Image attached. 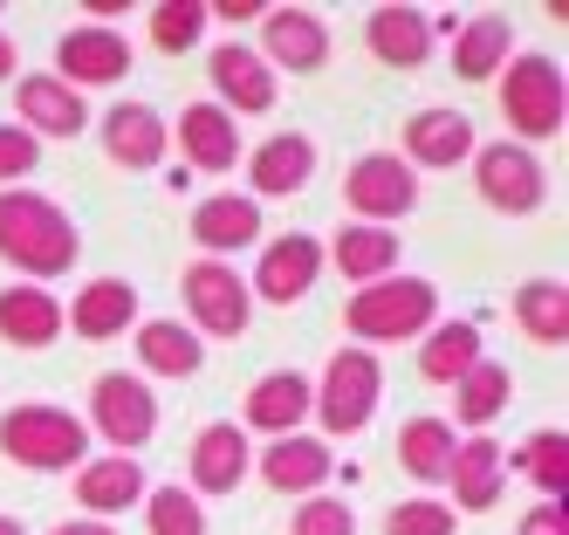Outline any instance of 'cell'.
Listing matches in <instances>:
<instances>
[{"label":"cell","instance_id":"cell-15","mask_svg":"<svg viewBox=\"0 0 569 535\" xmlns=\"http://www.w3.org/2000/svg\"><path fill=\"white\" fill-rule=\"evenodd\" d=\"M330 474H337V453H330V439H316V433H289V439H268L261 446V480L274 494L309 502V494H322Z\"/></svg>","mask_w":569,"mask_h":535},{"label":"cell","instance_id":"cell-22","mask_svg":"<svg viewBox=\"0 0 569 535\" xmlns=\"http://www.w3.org/2000/svg\"><path fill=\"white\" fill-rule=\"evenodd\" d=\"M76 502H83L90 522H110L144 502V467L124 460V453H103V460H83L76 467Z\"/></svg>","mask_w":569,"mask_h":535},{"label":"cell","instance_id":"cell-21","mask_svg":"<svg viewBox=\"0 0 569 535\" xmlns=\"http://www.w3.org/2000/svg\"><path fill=\"white\" fill-rule=\"evenodd\" d=\"M192 240L207 247V261L240 255V247L261 240V206H254L248 192H213V199H199V206H192Z\"/></svg>","mask_w":569,"mask_h":535},{"label":"cell","instance_id":"cell-3","mask_svg":"<svg viewBox=\"0 0 569 535\" xmlns=\"http://www.w3.org/2000/svg\"><path fill=\"white\" fill-rule=\"evenodd\" d=\"M83 419L62 405H14V412H0V453H8L14 467L28 474H76L83 467Z\"/></svg>","mask_w":569,"mask_h":535},{"label":"cell","instance_id":"cell-18","mask_svg":"<svg viewBox=\"0 0 569 535\" xmlns=\"http://www.w3.org/2000/svg\"><path fill=\"white\" fill-rule=\"evenodd\" d=\"M316 179V145L302 138V131H274L268 145H254L248 151V199L261 206V199H289V192H302Z\"/></svg>","mask_w":569,"mask_h":535},{"label":"cell","instance_id":"cell-9","mask_svg":"<svg viewBox=\"0 0 569 535\" xmlns=\"http://www.w3.org/2000/svg\"><path fill=\"white\" fill-rule=\"evenodd\" d=\"M179 296L192 309L186 329H207V337H240L254 316V296H248V275H233L227 261H192L179 275Z\"/></svg>","mask_w":569,"mask_h":535},{"label":"cell","instance_id":"cell-36","mask_svg":"<svg viewBox=\"0 0 569 535\" xmlns=\"http://www.w3.org/2000/svg\"><path fill=\"white\" fill-rule=\"evenodd\" d=\"M144 28H151L158 56H186V49H199V34H207V0H158Z\"/></svg>","mask_w":569,"mask_h":535},{"label":"cell","instance_id":"cell-32","mask_svg":"<svg viewBox=\"0 0 569 535\" xmlns=\"http://www.w3.org/2000/svg\"><path fill=\"white\" fill-rule=\"evenodd\" d=\"M515 323H521V337H528V344L556 350V344L569 337V288H562L556 275L521 281V288H515Z\"/></svg>","mask_w":569,"mask_h":535},{"label":"cell","instance_id":"cell-4","mask_svg":"<svg viewBox=\"0 0 569 535\" xmlns=\"http://www.w3.org/2000/svg\"><path fill=\"white\" fill-rule=\"evenodd\" d=\"M378 405H385V364H378V350H357V344H343L330 364H322V385H316V419H322V433L330 439H350V433H363L378 419Z\"/></svg>","mask_w":569,"mask_h":535},{"label":"cell","instance_id":"cell-14","mask_svg":"<svg viewBox=\"0 0 569 535\" xmlns=\"http://www.w3.org/2000/svg\"><path fill=\"white\" fill-rule=\"evenodd\" d=\"M14 117H28L21 131L42 145V138H83V123H90V103L83 90H69V82H56L49 69L42 76H21L14 82Z\"/></svg>","mask_w":569,"mask_h":535},{"label":"cell","instance_id":"cell-34","mask_svg":"<svg viewBox=\"0 0 569 535\" xmlns=\"http://www.w3.org/2000/svg\"><path fill=\"white\" fill-rule=\"evenodd\" d=\"M501 412H508V364H473L467 370V378L453 385V419H446V426H467V433H480V426H495L501 419Z\"/></svg>","mask_w":569,"mask_h":535},{"label":"cell","instance_id":"cell-20","mask_svg":"<svg viewBox=\"0 0 569 535\" xmlns=\"http://www.w3.org/2000/svg\"><path fill=\"white\" fill-rule=\"evenodd\" d=\"M309 405H316V385L302 378V370H268V378H254V392H248V426L240 433L289 439V433H302Z\"/></svg>","mask_w":569,"mask_h":535},{"label":"cell","instance_id":"cell-25","mask_svg":"<svg viewBox=\"0 0 569 535\" xmlns=\"http://www.w3.org/2000/svg\"><path fill=\"white\" fill-rule=\"evenodd\" d=\"M501 474H508V453L495 446V439H460L453 446V467H446V487H453V502L467 508V515H487L501 502Z\"/></svg>","mask_w":569,"mask_h":535},{"label":"cell","instance_id":"cell-33","mask_svg":"<svg viewBox=\"0 0 569 535\" xmlns=\"http://www.w3.org/2000/svg\"><path fill=\"white\" fill-rule=\"evenodd\" d=\"M473 364H480V329L473 323H439V329H426V344H419V378L426 385H460Z\"/></svg>","mask_w":569,"mask_h":535},{"label":"cell","instance_id":"cell-17","mask_svg":"<svg viewBox=\"0 0 569 535\" xmlns=\"http://www.w3.org/2000/svg\"><path fill=\"white\" fill-rule=\"evenodd\" d=\"M166 138L186 151L192 172H233V165H240V123L220 103H186Z\"/></svg>","mask_w":569,"mask_h":535},{"label":"cell","instance_id":"cell-13","mask_svg":"<svg viewBox=\"0 0 569 535\" xmlns=\"http://www.w3.org/2000/svg\"><path fill=\"white\" fill-rule=\"evenodd\" d=\"M261 62L289 69V76H316L330 62V28L309 8H268L261 14Z\"/></svg>","mask_w":569,"mask_h":535},{"label":"cell","instance_id":"cell-5","mask_svg":"<svg viewBox=\"0 0 569 535\" xmlns=\"http://www.w3.org/2000/svg\"><path fill=\"white\" fill-rule=\"evenodd\" d=\"M501 117H508L521 151L562 131V69H556V56L521 49V56L501 62Z\"/></svg>","mask_w":569,"mask_h":535},{"label":"cell","instance_id":"cell-7","mask_svg":"<svg viewBox=\"0 0 569 535\" xmlns=\"http://www.w3.org/2000/svg\"><path fill=\"white\" fill-rule=\"evenodd\" d=\"M473 186L480 199L495 206V214H536V206L549 199V172H542V158L536 151H521L515 138L501 145H473Z\"/></svg>","mask_w":569,"mask_h":535},{"label":"cell","instance_id":"cell-8","mask_svg":"<svg viewBox=\"0 0 569 535\" xmlns=\"http://www.w3.org/2000/svg\"><path fill=\"white\" fill-rule=\"evenodd\" d=\"M343 206H350L357 220H371V227L405 220L419 206V172L398 151H363L350 172H343Z\"/></svg>","mask_w":569,"mask_h":535},{"label":"cell","instance_id":"cell-16","mask_svg":"<svg viewBox=\"0 0 569 535\" xmlns=\"http://www.w3.org/2000/svg\"><path fill=\"white\" fill-rule=\"evenodd\" d=\"M103 151H110V165H124V172H158L166 151H172L166 117L151 103H110L103 110Z\"/></svg>","mask_w":569,"mask_h":535},{"label":"cell","instance_id":"cell-31","mask_svg":"<svg viewBox=\"0 0 569 535\" xmlns=\"http://www.w3.org/2000/svg\"><path fill=\"white\" fill-rule=\"evenodd\" d=\"M138 364L151 370V378H192V370L207 364V344H199L186 323L158 316V323H144V329H138Z\"/></svg>","mask_w":569,"mask_h":535},{"label":"cell","instance_id":"cell-41","mask_svg":"<svg viewBox=\"0 0 569 535\" xmlns=\"http://www.w3.org/2000/svg\"><path fill=\"white\" fill-rule=\"evenodd\" d=\"M515 535H569V502H536Z\"/></svg>","mask_w":569,"mask_h":535},{"label":"cell","instance_id":"cell-23","mask_svg":"<svg viewBox=\"0 0 569 535\" xmlns=\"http://www.w3.org/2000/svg\"><path fill=\"white\" fill-rule=\"evenodd\" d=\"M56 337H62V303L49 296V288H34V281L0 288V344H14V350H49Z\"/></svg>","mask_w":569,"mask_h":535},{"label":"cell","instance_id":"cell-37","mask_svg":"<svg viewBox=\"0 0 569 535\" xmlns=\"http://www.w3.org/2000/svg\"><path fill=\"white\" fill-rule=\"evenodd\" d=\"M144 528L151 535H207V508L192 502V487H144Z\"/></svg>","mask_w":569,"mask_h":535},{"label":"cell","instance_id":"cell-38","mask_svg":"<svg viewBox=\"0 0 569 535\" xmlns=\"http://www.w3.org/2000/svg\"><path fill=\"white\" fill-rule=\"evenodd\" d=\"M453 528H460V515L446 502H398L385 515V535H453Z\"/></svg>","mask_w":569,"mask_h":535},{"label":"cell","instance_id":"cell-44","mask_svg":"<svg viewBox=\"0 0 569 535\" xmlns=\"http://www.w3.org/2000/svg\"><path fill=\"white\" fill-rule=\"evenodd\" d=\"M8 76H14V41L0 34V82H8Z\"/></svg>","mask_w":569,"mask_h":535},{"label":"cell","instance_id":"cell-40","mask_svg":"<svg viewBox=\"0 0 569 535\" xmlns=\"http://www.w3.org/2000/svg\"><path fill=\"white\" fill-rule=\"evenodd\" d=\"M34 165H42V145H34L21 123H0V192L8 186H21Z\"/></svg>","mask_w":569,"mask_h":535},{"label":"cell","instance_id":"cell-12","mask_svg":"<svg viewBox=\"0 0 569 535\" xmlns=\"http://www.w3.org/2000/svg\"><path fill=\"white\" fill-rule=\"evenodd\" d=\"M207 76H213V103L227 117H268L274 97H281L274 69L248 49V41H220V49L207 56Z\"/></svg>","mask_w":569,"mask_h":535},{"label":"cell","instance_id":"cell-6","mask_svg":"<svg viewBox=\"0 0 569 535\" xmlns=\"http://www.w3.org/2000/svg\"><path fill=\"white\" fill-rule=\"evenodd\" d=\"M90 426L124 453V460H138V446H151V433H158V392L138 370H103L90 385Z\"/></svg>","mask_w":569,"mask_h":535},{"label":"cell","instance_id":"cell-11","mask_svg":"<svg viewBox=\"0 0 569 535\" xmlns=\"http://www.w3.org/2000/svg\"><path fill=\"white\" fill-rule=\"evenodd\" d=\"M316 275H322V240L316 234H281V240L261 247L248 296L254 303H274V309H296L309 288H316Z\"/></svg>","mask_w":569,"mask_h":535},{"label":"cell","instance_id":"cell-27","mask_svg":"<svg viewBox=\"0 0 569 535\" xmlns=\"http://www.w3.org/2000/svg\"><path fill=\"white\" fill-rule=\"evenodd\" d=\"M363 41H371V56L385 69H419L432 56V21L419 8H378L363 21Z\"/></svg>","mask_w":569,"mask_h":535},{"label":"cell","instance_id":"cell-1","mask_svg":"<svg viewBox=\"0 0 569 535\" xmlns=\"http://www.w3.org/2000/svg\"><path fill=\"white\" fill-rule=\"evenodd\" d=\"M76 255H83V240H76L69 214L49 192H34V186H8V192H0V261H8V268H21L34 288H42V281L69 275Z\"/></svg>","mask_w":569,"mask_h":535},{"label":"cell","instance_id":"cell-10","mask_svg":"<svg viewBox=\"0 0 569 535\" xmlns=\"http://www.w3.org/2000/svg\"><path fill=\"white\" fill-rule=\"evenodd\" d=\"M124 76H131V41L117 28L83 21L56 41V82H69V90H110V82H124Z\"/></svg>","mask_w":569,"mask_h":535},{"label":"cell","instance_id":"cell-2","mask_svg":"<svg viewBox=\"0 0 569 535\" xmlns=\"http://www.w3.org/2000/svg\"><path fill=\"white\" fill-rule=\"evenodd\" d=\"M432 316H439V281H426V275H385V281L357 288L343 303V329L357 337V350L412 344V337L432 329Z\"/></svg>","mask_w":569,"mask_h":535},{"label":"cell","instance_id":"cell-26","mask_svg":"<svg viewBox=\"0 0 569 535\" xmlns=\"http://www.w3.org/2000/svg\"><path fill=\"white\" fill-rule=\"evenodd\" d=\"M240 480H248V433H240L233 419L199 426V439H192V487L199 494H233Z\"/></svg>","mask_w":569,"mask_h":535},{"label":"cell","instance_id":"cell-29","mask_svg":"<svg viewBox=\"0 0 569 535\" xmlns=\"http://www.w3.org/2000/svg\"><path fill=\"white\" fill-rule=\"evenodd\" d=\"M508 56H515V28H508V14H473V21L453 34V76H460V82L501 76Z\"/></svg>","mask_w":569,"mask_h":535},{"label":"cell","instance_id":"cell-19","mask_svg":"<svg viewBox=\"0 0 569 535\" xmlns=\"http://www.w3.org/2000/svg\"><path fill=\"white\" fill-rule=\"evenodd\" d=\"M62 323H69L83 344H110V337H124V329L138 323V288L117 281V275H97V281L76 288V303L62 309Z\"/></svg>","mask_w":569,"mask_h":535},{"label":"cell","instance_id":"cell-45","mask_svg":"<svg viewBox=\"0 0 569 535\" xmlns=\"http://www.w3.org/2000/svg\"><path fill=\"white\" fill-rule=\"evenodd\" d=\"M0 535H28V528H21V522H14V515H0Z\"/></svg>","mask_w":569,"mask_h":535},{"label":"cell","instance_id":"cell-28","mask_svg":"<svg viewBox=\"0 0 569 535\" xmlns=\"http://www.w3.org/2000/svg\"><path fill=\"white\" fill-rule=\"evenodd\" d=\"M322 261H337V275L343 281H385L391 268H398V234L391 227H343L330 247H322Z\"/></svg>","mask_w":569,"mask_h":535},{"label":"cell","instance_id":"cell-30","mask_svg":"<svg viewBox=\"0 0 569 535\" xmlns=\"http://www.w3.org/2000/svg\"><path fill=\"white\" fill-rule=\"evenodd\" d=\"M453 446H460V433L446 426V419H405V426H398V467L412 474L419 487H446Z\"/></svg>","mask_w":569,"mask_h":535},{"label":"cell","instance_id":"cell-43","mask_svg":"<svg viewBox=\"0 0 569 535\" xmlns=\"http://www.w3.org/2000/svg\"><path fill=\"white\" fill-rule=\"evenodd\" d=\"M49 535H117L110 522H90V515H76V522H56Z\"/></svg>","mask_w":569,"mask_h":535},{"label":"cell","instance_id":"cell-24","mask_svg":"<svg viewBox=\"0 0 569 535\" xmlns=\"http://www.w3.org/2000/svg\"><path fill=\"white\" fill-rule=\"evenodd\" d=\"M467 158H473V117H460V110L405 117V165H432V172H446V165H467Z\"/></svg>","mask_w":569,"mask_h":535},{"label":"cell","instance_id":"cell-35","mask_svg":"<svg viewBox=\"0 0 569 535\" xmlns=\"http://www.w3.org/2000/svg\"><path fill=\"white\" fill-rule=\"evenodd\" d=\"M515 474H521V480H536V487H542V502H562V494H569V439H562L556 426L528 433L521 453H515Z\"/></svg>","mask_w":569,"mask_h":535},{"label":"cell","instance_id":"cell-42","mask_svg":"<svg viewBox=\"0 0 569 535\" xmlns=\"http://www.w3.org/2000/svg\"><path fill=\"white\" fill-rule=\"evenodd\" d=\"M207 14H220V21H254L261 0H207Z\"/></svg>","mask_w":569,"mask_h":535},{"label":"cell","instance_id":"cell-39","mask_svg":"<svg viewBox=\"0 0 569 535\" xmlns=\"http://www.w3.org/2000/svg\"><path fill=\"white\" fill-rule=\"evenodd\" d=\"M289 535H357V515L350 502H330V494H309V502L296 508Z\"/></svg>","mask_w":569,"mask_h":535}]
</instances>
